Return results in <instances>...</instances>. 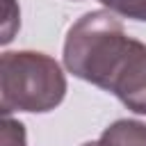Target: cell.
<instances>
[{
	"label": "cell",
	"instance_id": "obj_5",
	"mask_svg": "<svg viewBox=\"0 0 146 146\" xmlns=\"http://www.w3.org/2000/svg\"><path fill=\"white\" fill-rule=\"evenodd\" d=\"M0 139H2V146H27V141H25V125L21 121L2 116Z\"/></svg>",
	"mask_w": 146,
	"mask_h": 146
},
{
	"label": "cell",
	"instance_id": "obj_3",
	"mask_svg": "<svg viewBox=\"0 0 146 146\" xmlns=\"http://www.w3.org/2000/svg\"><path fill=\"white\" fill-rule=\"evenodd\" d=\"M82 146H146V123L119 119L107 125L96 141H87Z\"/></svg>",
	"mask_w": 146,
	"mask_h": 146
},
{
	"label": "cell",
	"instance_id": "obj_6",
	"mask_svg": "<svg viewBox=\"0 0 146 146\" xmlns=\"http://www.w3.org/2000/svg\"><path fill=\"white\" fill-rule=\"evenodd\" d=\"M5 7H7V14H5V32H2V43H9L14 36V30L21 25L18 21V9L14 5V0H5Z\"/></svg>",
	"mask_w": 146,
	"mask_h": 146
},
{
	"label": "cell",
	"instance_id": "obj_1",
	"mask_svg": "<svg viewBox=\"0 0 146 146\" xmlns=\"http://www.w3.org/2000/svg\"><path fill=\"white\" fill-rule=\"evenodd\" d=\"M64 66L114 94L128 110L146 114V43L130 39L112 11H87L68 27Z\"/></svg>",
	"mask_w": 146,
	"mask_h": 146
},
{
	"label": "cell",
	"instance_id": "obj_4",
	"mask_svg": "<svg viewBox=\"0 0 146 146\" xmlns=\"http://www.w3.org/2000/svg\"><path fill=\"white\" fill-rule=\"evenodd\" d=\"M100 2L110 7V11L121 14L125 18L146 21V0H100Z\"/></svg>",
	"mask_w": 146,
	"mask_h": 146
},
{
	"label": "cell",
	"instance_id": "obj_2",
	"mask_svg": "<svg viewBox=\"0 0 146 146\" xmlns=\"http://www.w3.org/2000/svg\"><path fill=\"white\" fill-rule=\"evenodd\" d=\"M66 96V78L59 64L34 50L2 52L0 57V110L11 112H50Z\"/></svg>",
	"mask_w": 146,
	"mask_h": 146
}]
</instances>
